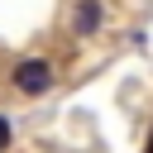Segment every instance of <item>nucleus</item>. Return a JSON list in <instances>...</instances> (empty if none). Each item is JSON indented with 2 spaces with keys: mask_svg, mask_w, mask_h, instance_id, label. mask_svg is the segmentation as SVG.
<instances>
[{
  "mask_svg": "<svg viewBox=\"0 0 153 153\" xmlns=\"http://www.w3.org/2000/svg\"><path fill=\"white\" fill-rule=\"evenodd\" d=\"M148 153H153V143H148Z\"/></svg>",
  "mask_w": 153,
  "mask_h": 153,
  "instance_id": "obj_4",
  "label": "nucleus"
},
{
  "mask_svg": "<svg viewBox=\"0 0 153 153\" xmlns=\"http://www.w3.org/2000/svg\"><path fill=\"white\" fill-rule=\"evenodd\" d=\"M5 148H10V120L0 115V153H5Z\"/></svg>",
  "mask_w": 153,
  "mask_h": 153,
  "instance_id": "obj_3",
  "label": "nucleus"
},
{
  "mask_svg": "<svg viewBox=\"0 0 153 153\" xmlns=\"http://www.w3.org/2000/svg\"><path fill=\"white\" fill-rule=\"evenodd\" d=\"M100 0H76V10H72V33L76 38H91L96 29H100Z\"/></svg>",
  "mask_w": 153,
  "mask_h": 153,
  "instance_id": "obj_2",
  "label": "nucleus"
},
{
  "mask_svg": "<svg viewBox=\"0 0 153 153\" xmlns=\"http://www.w3.org/2000/svg\"><path fill=\"white\" fill-rule=\"evenodd\" d=\"M14 91H19V96H43V91H53V67H48L43 57H24V62L14 67Z\"/></svg>",
  "mask_w": 153,
  "mask_h": 153,
  "instance_id": "obj_1",
  "label": "nucleus"
}]
</instances>
